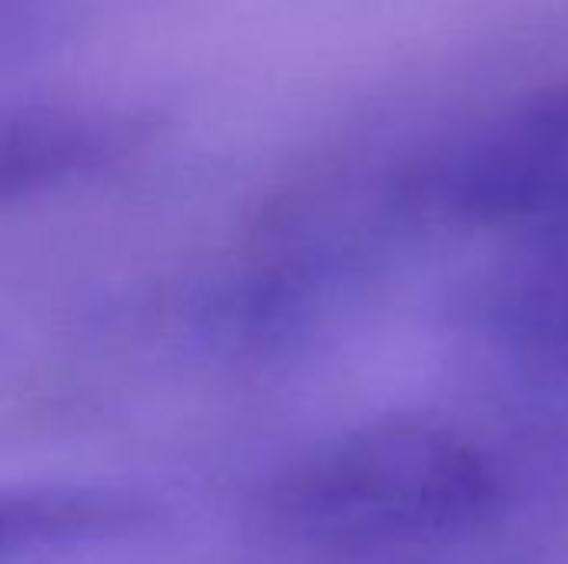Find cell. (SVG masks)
Segmentation results:
<instances>
[{"label": "cell", "mask_w": 568, "mask_h": 564, "mask_svg": "<svg viewBox=\"0 0 568 564\" xmlns=\"http://www.w3.org/2000/svg\"><path fill=\"white\" fill-rule=\"evenodd\" d=\"M499 505L493 459L453 429L389 422L349 432L303 459L280 489L296 529L336 542L463 535Z\"/></svg>", "instance_id": "obj_1"}, {"label": "cell", "mask_w": 568, "mask_h": 564, "mask_svg": "<svg viewBox=\"0 0 568 564\" xmlns=\"http://www.w3.org/2000/svg\"><path fill=\"white\" fill-rule=\"evenodd\" d=\"M130 136L133 123L103 110L33 106L0 113V209L103 166Z\"/></svg>", "instance_id": "obj_2"}, {"label": "cell", "mask_w": 568, "mask_h": 564, "mask_svg": "<svg viewBox=\"0 0 568 564\" xmlns=\"http://www.w3.org/2000/svg\"><path fill=\"white\" fill-rule=\"evenodd\" d=\"M97 509L77 502H43V499H7L0 502V555L13 552L17 545L67 535L93 522Z\"/></svg>", "instance_id": "obj_3"}]
</instances>
